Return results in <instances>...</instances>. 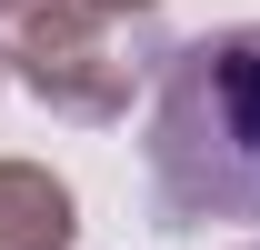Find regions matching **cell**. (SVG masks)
<instances>
[{
    "mask_svg": "<svg viewBox=\"0 0 260 250\" xmlns=\"http://www.w3.org/2000/svg\"><path fill=\"white\" fill-rule=\"evenodd\" d=\"M140 160L160 220H260V30H200L160 60Z\"/></svg>",
    "mask_w": 260,
    "mask_h": 250,
    "instance_id": "cell-1",
    "label": "cell"
}]
</instances>
